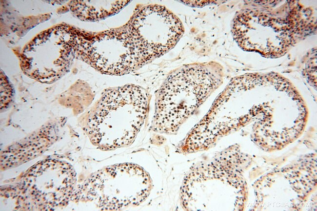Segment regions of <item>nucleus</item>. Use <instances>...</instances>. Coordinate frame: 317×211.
Listing matches in <instances>:
<instances>
[{"label":"nucleus","instance_id":"obj_7","mask_svg":"<svg viewBox=\"0 0 317 211\" xmlns=\"http://www.w3.org/2000/svg\"><path fill=\"white\" fill-rule=\"evenodd\" d=\"M128 0L72 1L69 4L73 14L84 21H96L119 12Z\"/></svg>","mask_w":317,"mask_h":211},{"label":"nucleus","instance_id":"obj_6","mask_svg":"<svg viewBox=\"0 0 317 211\" xmlns=\"http://www.w3.org/2000/svg\"><path fill=\"white\" fill-rule=\"evenodd\" d=\"M41 34L45 42L41 43L37 36L25 46L20 64L29 77L50 84L60 79L71 67L75 56L74 27L63 25L55 43L47 42L45 31Z\"/></svg>","mask_w":317,"mask_h":211},{"label":"nucleus","instance_id":"obj_2","mask_svg":"<svg viewBox=\"0 0 317 211\" xmlns=\"http://www.w3.org/2000/svg\"><path fill=\"white\" fill-rule=\"evenodd\" d=\"M149 103L148 92L139 85L106 89L87 121L92 143L104 150L130 145L147 116Z\"/></svg>","mask_w":317,"mask_h":211},{"label":"nucleus","instance_id":"obj_5","mask_svg":"<svg viewBox=\"0 0 317 211\" xmlns=\"http://www.w3.org/2000/svg\"><path fill=\"white\" fill-rule=\"evenodd\" d=\"M124 25L142 66L174 48L184 32L180 19L158 4L138 8Z\"/></svg>","mask_w":317,"mask_h":211},{"label":"nucleus","instance_id":"obj_3","mask_svg":"<svg viewBox=\"0 0 317 211\" xmlns=\"http://www.w3.org/2000/svg\"><path fill=\"white\" fill-rule=\"evenodd\" d=\"M152 179L140 166L122 163L106 167L91 175L82 185L80 198L101 210L119 211L138 206L149 196Z\"/></svg>","mask_w":317,"mask_h":211},{"label":"nucleus","instance_id":"obj_1","mask_svg":"<svg viewBox=\"0 0 317 211\" xmlns=\"http://www.w3.org/2000/svg\"><path fill=\"white\" fill-rule=\"evenodd\" d=\"M222 79V68L215 62L187 64L172 71L156 94L151 129L168 135L177 133Z\"/></svg>","mask_w":317,"mask_h":211},{"label":"nucleus","instance_id":"obj_4","mask_svg":"<svg viewBox=\"0 0 317 211\" xmlns=\"http://www.w3.org/2000/svg\"><path fill=\"white\" fill-rule=\"evenodd\" d=\"M74 49L75 56L103 74L121 76L142 67L125 25L99 33L75 28Z\"/></svg>","mask_w":317,"mask_h":211}]
</instances>
